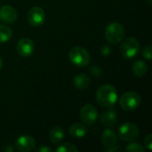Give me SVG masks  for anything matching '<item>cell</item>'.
<instances>
[{
    "label": "cell",
    "mask_w": 152,
    "mask_h": 152,
    "mask_svg": "<svg viewBox=\"0 0 152 152\" xmlns=\"http://www.w3.org/2000/svg\"><path fill=\"white\" fill-rule=\"evenodd\" d=\"M96 101L102 107L112 108L118 101L116 88L109 84L101 86L96 92Z\"/></svg>",
    "instance_id": "6da1fadb"
},
{
    "label": "cell",
    "mask_w": 152,
    "mask_h": 152,
    "mask_svg": "<svg viewBox=\"0 0 152 152\" xmlns=\"http://www.w3.org/2000/svg\"><path fill=\"white\" fill-rule=\"evenodd\" d=\"M69 61L73 65L78 68H85L90 62V53L86 49L81 46H75L71 48L69 53Z\"/></svg>",
    "instance_id": "7a4b0ae2"
},
{
    "label": "cell",
    "mask_w": 152,
    "mask_h": 152,
    "mask_svg": "<svg viewBox=\"0 0 152 152\" xmlns=\"http://www.w3.org/2000/svg\"><path fill=\"white\" fill-rule=\"evenodd\" d=\"M140 52V43L135 37L126 38L120 46L121 55L126 60H132L135 58Z\"/></svg>",
    "instance_id": "3957f363"
},
{
    "label": "cell",
    "mask_w": 152,
    "mask_h": 152,
    "mask_svg": "<svg viewBox=\"0 0 152 152\" xmlns=\"http://www.w3.org/2000/svg\"><path fill=\"white\" fill-rule=\"evenodd\" d=\"M105 37L110 44H118L124 39L125 28L119 22H110L105 29Z\"/></svg>",
    "instance_id": "277c9868"
},
{
    "label": "cell",
    "mask_w": 152,
    "mask_h": 152,
    "mask_svg": "<svg viewBox=\"0 0 152 152\" xmlns=\"http://www.w3.org/2000/svg\"><path fill=\"white\" fill-rule=\"evenodd\" d=\"M141 102V96L135 92H126L123 94L119 99V105L126 111L136 110L140 106Z\"/></svg>",
    "instance_id": "5b68a950"
},
{
    "label": "cell",
    "mask_w": 152,
    "mask_h": 152,
    "mask_svg": "<svg viewBox=\"0 0 152 152\" xmlns=\"http://www.w3.org/2000/svg\"><path fill=\"white\" fill-rule=\"evenodd\" d=\"M140 135V130L139 127L130 122H126L123 124L119 129H118V137L124 141V142H134L135 140L138 139Z\"/></svg>",
    "instance_id": "8992f818"
},
{
    "label": "cell",
    "mask_w": 152,
    "mask_h": 152,
    "mask_svg": "<svg viewBox=\"0 0 152 152\" xmlns=\"http://www.w3.org/2000/svg\"><path fill=\"white\" fill-rule=\"evenodd\" d=\"M82 122L86 126H93L98 118V111L92 104L84 105L79 112Z\"/></svg>",
    "instance_id": "52a82bcc"
},
{
    "label": "cell",
    "mask_w": 152,
    "mask_h": 152,
    "mask_svg": "<svg viewBox=\"0 0 152 152\" xmlns=\"http://www.w3.org/2000/svg\"><path fill=\"white\" fill-rule=\"evenodd\" d=\"M27 18L31 26L39 27L45 21V12L42 7L34 6L28 11Z\"/></svg>",
    "instance_id": "ba28073f"
},
{
    "label": "cell",
    "mask_w": 152,
    "mask_h": 152,
    "mask_svg": "<svg viewBox=\"0 0 152 152\" xmlns=\"http://www.w3.org/2000/svg\"><path fill=\"white\" fill-rule=\"evenodd\" d=\"M15 147L19 151H31L36 147V141L30 135H21L15 140Z\"/></svg>",
    "instance_id": "9c48e42d"
},
{
    "label": "cell",
    "mask_w": 152,
    "mask_h": 152,
    "mask_svg": "<svg viewBox=\"0 0 152 152\" xmlns=\"http://www.w3.org/2000/svg\"><path fill=\"white\" fill-rule=\"evenodd\" d=\"M17 52L22 57H29L33 54L35 45L28 37H22L17 43Z\"/></svg>",
    "instance_id": "30bf717a"
},
{
    "label": "cell",
    "mask_w": 152,
    "mask_h": 152,
    "mask_svg": "<svg viewBox=\"0 0 152 152\" xmlns=\"http://www.w3.org/2000/svg\"><path fill=\"white\" fill-rule=\"evenodd\" d=\"M101 122L107 127H114L118 124V113L114 109L108 108L101 115Z\"/></svg>",
    "instance_id": "8fae6325"
},
{
    "label": "cell",
    "mask_w": 152,
    "mask_h": 152,
    "mask_svg": "<svg viewBox=\"0 0 152 152\" xmlns=\"http://www.w3.org/2000/svg\"><path fill=\"white\" fill-rule=\"evenodd\" d=\"M18 17L17 11L11 5H4L0 9V20L7 24L16 21Z\"/></svg>",
    "instance_id": "7c38bea8"
},
{
    "label": "cell",
    "mask_w": 152,
    "mask_h": 152,
    "mask_svg": "<svg viewBox=\"0 0 152 152\" xmlns=\"http://www.w3.org/2000/svg\"><path fill=\"white\" fill-rule=\"evenodd\" d=\"M102 143L106 149L116 146L118 143V135L115 131L110 127L106 128L102 134Z\"/></svg>",
    "instance_id": "4fadbf2b"
},
{
    "label": "cell",
    "mask_w": 152,
    "mask_h": 152,
    "mask_svg": "<svg viewBox=\"0 0 152 152\" xmlns=\"http://www.w3.org/2000/svg\"><path fill=\"white\" fill-rule=\"evenodd\" d=\"M69 133L75 139H82L87 134V128L84 124L75 123L70 126Z\"/></svg>",
    "instance_id": "5bb4252c"
},
{
    "label": "cell",
    "mask_w": 152,
    "mask_h": 152,
    "mask_svg": "<svg viewBox=\"0 0 152 152\" xmlns=\"http://www.w3.org/2000/svg\"><path fill=\"white\" fill-rule=\"evenodd\" d=\"M90 77L85 73H79L76 75L73 78V85L76 88L79 90L86 89L90 86Z\"/></svg>",
    "instance_id": "9a60e30c"
},
{
    "label": "cell",
    "mask_w": 152,
    "mask_h": 152,
    "mask_svg": "<svg viewBox=\"0 0 152 152\" xmlns=\"http://www.w3.org/2000/svg\"><path fill=\"white\" fill-rule=\"evenodd\" d=\"M132 69L134 74L138 77H142L143 76H145L147 74L148 71V65L145 61H142V60H138L134 62L133 66H132Z\"/></svg>",
    "instance_id": "2e32d148"
},
{
    "label": "cell",
    "mask_w": 152,
    "mask_h": 152,
    "mask_svg": "<svg viewBox=\"0 0 152 152\" xmlns=\"http://www.w3.org/2000/svg\"><path fill=\"white\" fill-rule=\"evenodd\" d=\"M49 136H50V140H51V142L53 143L58 144V143H60L64 139L65 133H64V130L61 127L55 126V127H53L51 130Z\"/></svg>",
    "instance_id": "e0dca14e"
},
{
    "label": "cell",
    "mask_w": 152,
    "mask_h": 152,
    "mask_svg": "<svg viewBox=\"0 0 152 152\" xmlns=\"http://www.w3.org/2000/svg\"><path fill=\"white\" fill-rule=\"evenodd\" d=\"M12 37V30L8 26L0 24V44L8 42Z\"/></svg>",
    "instance_id": "ac0fdd59"
},
{
    "label": "cell",
    "mask_w": 152,
    "mask_h": 152,
    "mask_svg": "<svg viewBox=\"0 0 152 152\" xmlns=\"http://www.w3.org/2000/svg\"><path fill=\"white\" fill-rule=\"evenodd\" d=\"M56 151L57 152H77L78 150L77 148L72 144V143H69V142H65V143H62L61 145H59L56 149Z\"/></svg>",
    "instance_id": "d6986e66"
},
{
    "label": "cell",
    "mask_w": 152,
    "mask_h": 152,
    "mask_svg": "<svg viewBox=\"0 0 152 152\" xmlns=\"http://www.w3.org/2000/svg\"><path fill=\"white\" fill-rule=\"evenodd\" d=\"M126 151L128 152H142L144 151V148L138 142H131V143H129L126 148Z\"/></svg>",
    "instance_id": "ffe728a7"
},
{
    "label": "cell",
    "mask_w": 152,
    "mask_h": 152,
    "mask_svg": "<svg viewBox=\"0 0 152 152\" xmlns=\"http://www.w3.org/2000/svg\"><path fill=\"white\" fill-rule=\"evenodd\" d=\"M142 56L148 60V61H151V56H152V47L151 45H146L143 49H142Z\"/></svg>",
    "instance_id": "44dd1931"
},
{
    "label": "cell",
    "mask_w": 152,
    "mask_h": 152,
    "mask_svg": "<svg viewBox=\"0 0 152 152\" xmlns=\"http://www.w3.org/2000/svg\"><path fill=\"white\" fill-rule=\"evenodd\" d=\"M112 53V47L109 45H104L101 49V53L103 56H109Z\"/></svg>",
    "instance_id": "7402d4cb"
},
{
    "label": "cell",
    "mask_w": 152,
    "mask_h": 152,
    "mask_svg": "<svg viewBox=\"0 0 152 152\" xmlns=\"http://www.w3.org/2000/svg\"><path fill=\"white\" fill-rule=\"evenodd\" d=\"M90 73L94 77H100L102 73V69L99 66H92L90 68Z\"/></svg>",
    "instance_id": "603a6c76"
},
{
    "label": "cell",
    "mask_w": 152,
    "mask_h": 152,
    "mask_svg": "<svg viewBox=\"0 0 152 152\" xmlns=\"http://www.w3.org/2000/svg\"><path fill=\"white\" fill-rule=\"evenodd\" d=\"M144 145H145V148H147L149 151H152V135L151 134H149L145 140H144Z\"/></svg>",
    "instance_id": "cb8c5ba5"
},
{
    "label": "cell",
    "mask_w": 152,
    "mask_h": 152,
    "mask_svg": "<svg viewBox=\"0 0 152 152\" xmlns=\"http://www.w3.org/2000/svg\"><path fill=\"white\" fill-rule=\"evenodd\" d=\"M35 151L36 152H51L52 151V149H51V148H49V147H46V146L42 145V146H40V147H38V148H37V149L35 150Z\"/></svg>",
    "instance_id": "d4e9b609"
},
{
    "label": "cell",
    "mask_w": 152,
    "mask_h": 152,
    "mask_svg": "<svg viewBox=\"0 0 152 152\" xmlns=\"http://www.w3.org/2000/svg\"><path fill=\"white\" fill-rule=\"evenodd\" d=\"M3 151H4L6 152H12L14 151V149H13L11 145H5V147L3 148Z\"/></svg>",
    "instance_id": "484cf974"
},
{
    "label": "cell",
    "mask_w": 152,
    "mask_h": 152,
    "mask_svg": "<svg viewBox=\"0 0 152 152\" xmlns=\"http://www.w3.org/2000/svg\"><path fill=\"white\" fill-rule=\"evenodd\" d=\"M105 151H119V148L118 147H117V145L116 146H113V147H110V148H108V149H105Z\"/></svg>",
    "instance_id": "4316f807"
},
{
    "label": "cell",
    "mask_w": 152,
    "mask_h": 152,
    "mask_svg": "<svg viewBox=\"0 0 152 152\" xmlns=\"http://www.w3.org/2000/svg\"><path fill=\"white\" fill-rule=\"evenodd\" d=\"M2 66H3V60H2V57L0 56V69L2 68Z\"/></svg>",
    "instance_id": "83f0119b"
},
{
    "label": "cell",
    "mask_w": 152,
    "mask_h": 152,
    "mask_svg": "<svg viewBox=\"0 0 152 152\" xmlns=\"http://www.w3.org/2000/svg\"><path fill=\"white\" fill-rule=\"evenodd\" d=\"M148 3H149L150 5H151V0H148Z\"/></svg>",
    "instance_id": "f1b7e54d"
}]
</instances>
